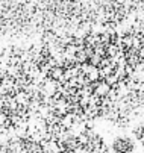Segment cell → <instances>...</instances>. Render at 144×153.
I'll return each mask as SVG.
<instances>
[{
	"mask_svg": "<svg viewBox=\"0 0 144 153\" xmlns=\"http://www.w3.org/2000/svg\"><path fill=\"white\" fill-rule=\"evenodd\" d=\"M111 150H112V153H135L137 143H135V140L132 137L118 135V137H115L112 140Z\"/></svg>",
	"mask_w": 144,
	"mask_h": 153,
	"instance_id": "1",
	"label": "cell"
},
{
	"mask_svg": "<svg viewBox=\"0 0 144 153\" xmlns=\"http://www.w3.org/2000/svg\"><path fill=\"white\" fill-rule=\"evenodd\" d=\"M5 2H12V0H0V3H5Z\"/></svg>",
	"mask_w": 144,
	"mask_h": 153,
	"instance_id": "2",
	"label": "cell"
}]
</instances>
